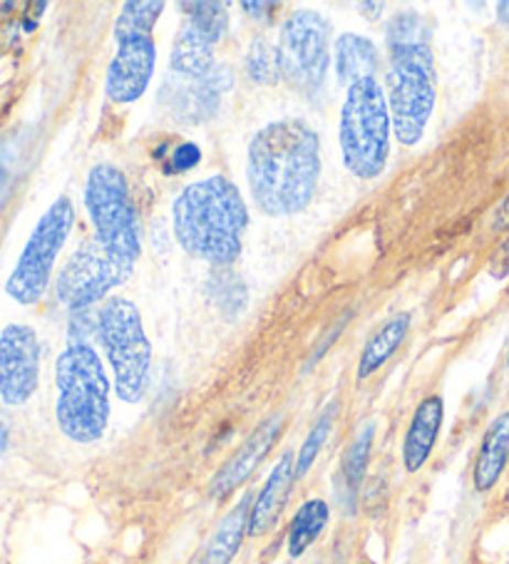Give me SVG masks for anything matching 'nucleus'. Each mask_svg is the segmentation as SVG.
Returning <instances> with one entry per match:
<instances>
[{
    "mask_svg": "<svg viewBox=\"0 0 509 564\" xmlns=\"http://www.w3.org/2000/svg\"><path fill=\"white\" fill-rule=\"evenodd\" d=\"M247 180L251 197L267 217H293L316 197L321 140L303 120H277L249 142Z\"/></svg>",
    "mask_w": 509,
    "mask_h": 564,
    "instance_id": "obj_1",
    "label": "nucleus"
},
{
    "mask_svg": "<svg viewBox=\"0 0 509 564\" xmlns=\"http://www.w3.org/2000/svg\"><path fill=\"white\" fill-rule=\"evenodd\" d=\"M247 227V204L224 174L192 182L172 204L174 239L189 257L212 267H229L239 259Z\"/></svg>",
    "mask_w": 509,
    "mask_h": 564,
    "instance_id": "obj_2",
    "label": "nucleus"
},
{
    "mask_svg": "<svg viewBox=\"0 0 509 564\" xmlns=\"http://www.w3.org/2000/svg\"><path fill=\"white\" fill-rule=\"evenodd\" d=\"M55 421L77 445L102 441L110 423V378L90 344L73 341L55 364Z\"/></svg>",
    "mask_w": 509,
    "mask_h": 564,
    "instance_id": "obj_3",
    "label": "nucleus"
},
{
    "mask_svg": "<svg viewBox=\"0 0 509 564\" xmlns=\"http://www.w3.org/2000/svg\"><path fill=\"white\" fill-rule=\"evenodd\" d=\"M390 120L388 97L378 80H364L348 87L340 107V154L346 170L358 180H376L383 174L390 158Z\"/></svg>",
    "mask_w": 509,
    "mask_h": 564,
    "instance_id": "obj_4",
    "label": "nucleus"
},
{
    "mask_svg": "<svg viewBox=\"0 0 509 564\" xmlns=\"http://www.w3.org/2000/svg\"><path fill=\"white\" fill-rule=\"evenodd\" d=\"M388 107L396 138L405 148H415L423 140L437 102V77L433 45L390 51L386 75Z\"/></svg>",
    "mask_w": 509,
    "mask_h": 564,
    "instance_id": "obj_5",
    "label": "nucleus"
},
{
    "mask_svg": "<svg viewBox=\"0 0 509 564\" xmlns=\"http://www.w3.org/2000/svg\"><path fill=\"white\" fill-rule=\"evenodd\" d=\"M97 336L112 366L117 398L124 403H140L152 368V344L144 334L140 308L130 299H107L97 316Z\"/></svg>",
    "mask_w": 509,
    "mask_h": 564,
    "instance_id": "obj_6",
    "label": "nucleus"
},
{
    "mask_svg": "<svg viewBox=\"0 0 509 564\" xmlns=\"http://www.w3.org/2000/svg\"><path fill=\"white\" fill-rule=\"evenodd\" d=\"M75 224V207L71 197H57L37 219L18 257V264L6 281V294L21 306H35L51 286L55 261L61 257Z\"/></svg>",
    "mask_w": 509,
    "mask_h": 564,
    "instance_id": "obj_7",
    "label": "nucleus"
},
{
    "mask_svg": "<svg viewBox=\"0 0 509 564\" xmlns=\"http://www.w3.org/2000/svg\"><path fill=\"white\" fill-rule=\"evenodd\" d=\"M85 207L90 214L95 241L115 257L140 259V231L124 174L112 164H97L85 182Z\"/></svg>",
    "mask_w": 509,
    "mask_h": 564,
    "instance_id": "obj_8",
    "label": "nucleus"
},
{
    "mask_svg": "<svg viewBox=\"0 0 509 564\" xmlns=\"http://www.w3.org/2000/svg\"><path fill=\"white\" fill-rule=\"evenodd\" d=\"M281 80L301 95H318L331 67V23L316 11H296L279 37Z\"/></svg>",
    "mask_w": 509,
    "mask_h": 564,
    "instance_id": "obj_9",
    "label": "nucleus"
},
{
    "mask_svg": "<svg viewBox=\"0 0 509 564\" xmlns=\"http://www.w3.org/2000/svg\"><path fill=\"white\" fill-rule=\"evenodd\" d=\"M134 261L115 257L112 251L97 245L95 239L67 259L57 274V301L71 311H90L97 301L110 296L124 281H130Z\"/></svg>",
    "mask_w": 509,
    "mask_h": 564,
    "instance_id": "obj_10",
    "label": "nucleus"
},
{
    "mask_svg": "<svg viewBox=\"0 0 509 564\" xmlns=\"http://www.w3.org/2000/svg\"><path fill=\"white\" fill-rule=\"evenodd\" d=\"M182 8L189 13L184 15L180 31L172 41L170 67L172 75L197 80V77H207L217 67L214 51H217L224 33H227L229 15L224 3H184Z\"/></svg>",
    "mask_w": 509,
    "mask_h": 564,
    "instance_id": "obj_11",
    "label": "nucleus"
},
{
    "mask_svg": "<svg viewBox=\"0 0 509 564\" xmlns=\"http://www.w3.org/2000/svg\"><path fill=\"white\" fill-rule=\"evenodd\" d=\"M41 383V341L35 328L11 324L0 330V401L25 405Z\"/></svg>",
    "mask_w": 509,
    "mask_h": 564,
    "instance_id": "obj_12",
    "label": "nucleus"
},
{
    "mask_svg": "<svg viewBox=\"0 0 509 564\" xmlns=\"http://www.w3.org/2000/svg\"><path fill=\"white\" fill-rule=\"evenodd\" d=\"M234 75L227 65H217L207 77L187 80V77L172 75L162 85L160 105L166 115L180 122H204L217 115L224 95L231 90Z\"/></svg>",
    "mask_w": 509,
    "mask_h": 564,
    "instance_id": "obj_13",
    "label": "nucleus"
},
{
    "mask_svg": "<svg viewBox=\"0 0 509 564\" xmlns=\"http://www.w3.org/2000/svg\"><path fill=\"white\" fill-rule=\"evenodd\" d=\"M156 65V45L152 35L117 41V53L107 67L105 93L117 105H130L147 93Z\"/></svg>",
    "mask_w": 509,
    "mask_h": 564,
    "instance_id": "obj_14",
    "label": "nucleus"
},
{
    "mask_svg": "<svg viewBox=\"0 0 509 564\" xmlns=\"http://www.w3.org/2000/svg\"><path fill=\"white\" fill-rule=\"evenodd\" d=\"M281 431H283V415L267 417V421H263L257 431L243 441L239 451L224 463V468L217 473V478L212 480L214 498H227V495L241 488V485L251 478L253 470L263 463V458L271 453V447L277 445Z\"/></svg>",
    "mask_w": 509,
    "mask_h": 564,
    "instance_id": "obj_15",
    "label": "nucleus"
},
{
    "mask_svg": "<svg viewBox=\"0 0 509 564\" xmlns=\"http://www.w3.org/2000/svg\"><path fill=\"white\" fill-rule=\"evenodd\" d=\"M296 478V458L293 453H283L277 468L271 470L269 480L263 482L261 492L257 495V500L251 505V514H249V534L251 538H261L267 534L273 524L279 522L283 508H286L291 485Z\"/></svg>",
    "mask_w": 509,
    "mask_h": 564,
    "instance_id": "obj_16",
    "label": "nucleus"
},
{
    "mask_svg": "<svg viewBox=\"0 0 509 564\" xmlns=\"http://www.w3.org/2000/svg\"><path fill=\"white\" fill-rule=\"evenodd\" d=\"M443 417L445 403L440 395H427L415 408L403 441V463L408 473L423 470V465L430 460L437 445L440 427H443Z\"/></svg>",
    "mask_w": 509,
    "mask_h": 564,
    "instance_id": "obj_17",
    "label": "nucleus"
},
{
    "mask_svg": "<svg viewBox=\"0 0 509 564\" xmlns=\"http://www.w3.org/2000/svg\"><path fill=\"white\" fill-rule=\"evenodd\" d=\"M509 460V411L499 413L483 435L479 443L475 468H473V485L477 492L492 490L502 478Z\"/></svg>",
    "mask_w": 509,
    "mask_h": 564,
    "instance_id": "obj_18",
    "label": "nucleus"
},
{
    "mask_svg": "<svg viewBox=\"0 0 509 564\" xmlns=\"http://www.w3.org/2000/svg\"><path fill=\"white\" fill-rule=\"evenodd\" d=\"M336 73L338 83L354 87L356 83L376 80L378 47L366 35L340 33L336 37Z\"/></svg>",
    "mask_w": 509,
    "mask_h": 564,
    "instance_id": "obj_19",
    "label": "nucleus"
},
{
    "mask_svg": "<svg viewBox=\"0 0 509 564\" xmlns=\"http://www.w3.org/2000/svg\"><path fill=\"white\" fill-rule=\"evenodd\" d=\"M410 324H413V316L410 311H400V314L390 316L383 326L376 330V336H370V341L366 344L364 354H360L358 361V378L366 381L373 373H378L390 358L396 356V351L403 346Z\"/></svg>",
    "mask_w": 509,
    "mask_h": 564,
    "instance_id": "obj_20",
    "label": "nucleus"
},
{
    "mask_svg": "<svg viewBox=\"0 0 509 564\" xmlns=\"http://www.w3.org/2000/svg\"><path fill=\"white\" fill-rule=\"evenodd\" d=\"M249 514H251V498L247 495L237 508H231L227 518L219 522V528L214 530L212 540L204 552L202 564H231L241 547L243 534L249 532Z\"/></svg>",
    "mask_w": 509,
    "mask_h": 564,
    "instance_id": "obj_21",
    "label": "nucleus"
},
{
    "mask_svg": "<svg viewBox=\"0 0 509 564\" xmlns=\"http://www.w3.org/2000/svg\"><path fill=\"white\" fill-rule=\"evenodd\" d=\"M373 441H376V423H368L364 431L354 437V443H350L348 451L344 453V460H340V473H338V485H340V495H344L346 505H354L360 482H364V478H366L370 451H373Z\"/></svg>",
    "mask_w": 509,
    "mask_h": 564,
    "instance_id": "obj_22",
    "label": "nucleus"
},
{
    "mask_svg": "<svg viewBox=\"0 0 509 564\" xmlns=\"http://www.w3.org/2000/svg\"><path fill=\"white\" fill-rule=\"evenodd\" d=\"M331 518L328 502L326 500H306L296 510L289 528V554L291 560H299L313 542L321 538V532L326 530Z\"/></svg>",
    "mask_w": 509,
    "mask_h": 564,
    "instance_id": "obj_23",
    "label": "nucleus"
},
{
    "mask_svg": "<svg viewBox=\"0 0 509 564\" xmlns=\"http://www.w3.org/2000/svg\"><path fill=\"white\" fill-rule=\"evenodd\" d=\"M162 11V0H127L115 21V41H124V37L137 35H152Z\"/></svg>",
    "mask_w": 509,
    "mask_h": 564,
    "instance_id": "obj_24",
    "label": "nucleus"
},
{
    "mask_svg": "<svg viewBox=\"0 0 509 564\" xmlns=\"http://www.w3.org/2000/svg\"><path fill=\"white\" fill-rule=\"evenodd\" d=\"M243 70L257 85H277L281 80L279 47L271 45L267 37H253L249 53L243 57Z\"/></svg>",
    "mask_w": 509,
    "mask_h": 564,
    "instance_id": "obj_25",
    "label": "nucleus"
},
{
    "mask_svg": "<svg viewBox=\"0 0 509 564\" xmlns=\"http://www.w3.org/2000/svg\"><path fill=\"white\" fill-rule=\"evenodd\" d=\"M386 35L390 51H408V47L430 45V25L425 23L423 15L413 11L398 13L388 23Z\"/></svg>",
    "mask_w": 509,
    "mask_h": 564,
    "instance_id": "obj_26",
    "label": "nucleus"
},
{
    "mask_svg": "<svg viewBox=\"0 0 509 564\" xmlns=\"http://www.w3.org/2000/svg\"><path fill=\"white\" fill-rule=\"evenodd\" d=\"M336 415H338V403H331L326 411L321 413L316 425L311 427V433L306 435V441H303L301 451L296 455V478H303V475L313 468V463H316V458L323 451V445H326V441H328Z\"/></svg>",
    "mask_w": 509,
    "mask_h": 564,
    "instance_id": "obj_27",
    "label": "nucleus"
},
{
    "mask_svg": "<svg viewBox=\"0 0 509 564\" xmlns=\"http://www.w3.org/2000/svg\"><path fill=\"white\" fill-rule=\"evenodd\" d=\"M202 162V150L194 142H184L172 152V170L174 172H189Z\"/></svg>",
    "mask_w": 509,
    "mask_h": 564,
    "instance_id": "obj_28",
    "label": "nucleus"
},
{
    "mask_svg": "<svg viewBox=\"0 0 509 564\" xmlns=\"http://www.w3.org/2000/svg\"><path fill=\"white\" fill-rule=\"evenodd\" d=\"M489 274H492L495 279L509 276V239L497 249V254L492 257V264H489Z\"/></svg>",
    "mask_w": 509,
    "mask_h": 564,
    "instance_id": "obj_29",
    "label": "nucleus"
},
{
    "mask_svg": "<svg viewBox=\"0 0 509 564\" xmlns=\"http://www.w3.org/2000/svg\"><path fill=\"white\" fill-rule=\"evenodd\" d=\"M492 229H495V231H507V229H509V194L505 197V202L499 204V209L495 212Z\"/></svg>",
    "mask_w": 509,
    "mask_h": 564,
    "instance_id": "obj_30",
    "label": "nucleus"
},
{
    "mask_svg": "<svg viewBox=\"0 0 509 564\" xmlns=\"http://www.w3.org/2000/svg\"><path fill=\"white\" fill-rule=\"evenodd\" d=\"M8 443H11V423H8L3 405H0V455L8 451Z\"/></svg>",
    "mask_w": 509,
    "mask_h": 564,
    "instance_id": "obj_31",
    "label": "nucleus"
},
{
    "mask_svg": "<svg viewBox=\"0 0 509 564\" xmlns=\"http://www.w3.org/2000/svg\"><path fill=\"white\" fill-rule=\"evenodd\" d=\"M241 8L243 11H251L249 15H253V18H259V21H263V18H269L267 13L263 11H277V3H241Z\"/></svg>",
    "mask_w": 509,
    "mask_h": 564,
    "instance_id": "obj_32",
    "label": "nucleus"
},
{
    "mask_svg": "<svg viewBox=\"0 0 509 564\" xmlns=\"http://www.w3.org/2000/svg\"><path fill=\"white\" fill-rule=\"evenodd\" d=\"M497 11H499V18H502L505 23H509V3H499Z\"/></svg>",
    "mask_w": 509,
    "mask_h": 564,
    "instance_id": "obj_33",
    "label": "nucleus"
},
{
    "mask_svg": "<svg viewBox=\"0 0 509 564\" xmlns=\"http://www.w3.org/2000/svg\"><path fill=\"white\" fill-rule=\"evenodd\" d=\"M507 368H509V346H507Z\"/></svg>",
    "mask_w": 509,
    "mask_h": 564,
    "instance_id": "obj_34",
    "label": "nucleus"
},
{
    "mask_svg": "<svg viewBox=\"0 0 509 564\" xmlns=\"http://www.w3.org/2000/svg\"><path fill=\"white\" fill-rule=\"evenodd\" d=\"M364 564H368V562H364Z\"/></svg>",
    "mask_w": 509,
    "mask_h": 564,
    "instance_id": "obj_35",
    "label": "nucleus"
}]
</instances>
